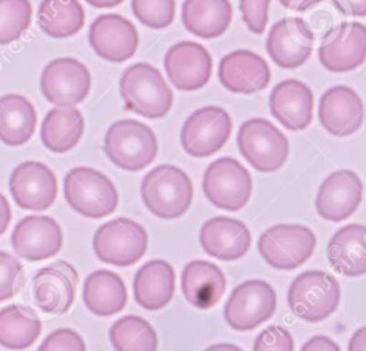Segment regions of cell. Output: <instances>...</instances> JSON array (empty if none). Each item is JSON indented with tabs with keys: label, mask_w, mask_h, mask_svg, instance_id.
<instances>
[{
	"label": "cell",
	"mask_w": 366,
	"mask_h": 351,
	"mask_svg": "<svg viewBox=\"0 0 366 351\" xmlns=\"http://www.w3.org/2000/svg\"><path fill=\"white\" fill-rule=\"evenodd\" d=\"M119 90L126 110L146 118L164 117L173 104V93L162 73L147 63L127 67L120 77Z\"/></svg>",
	"instance_id": "1"
},
{
	"label": "cell",
	"mask_w": 366,
	"mask_h": 351,
	"mask_svg": "<svg viewBox=\"0 0 366 351\" xmlns=\"http://www.w3.org/2000/svg\"><path fill=\"white\" fill-rule=\"evenodd\" d=\"M140 194L153 215L172 220L182 217L189 210L193 200V184L182 168L162 164L143 177Z\"/></svg>",
	"instance_id": "2"
},
{
	"label": "cell",
	"mask_w": 366,
	"mask_h": 351,
	"mask_svg": "<svg viewBox=\"0 0 366 351\" xmlns=\"http://www.w3.org/2000/svg\"><path fill=\"white\" fill-rule=\"evenodd\" d=\"M103 148L107 158L119 168L139 171L156 158L159 144L149 126L127 118L117 120L107 128Z\"/></svg>",
	"instance_id": "3"
},
{
	"label": "cell",
	"mask_w": 366,
	"mask_h": 351,
	"mask_svg": "<svg viewBox=\"0 0 366 351\" xmlns=\"http://www.w3.org/2000/svg\"><path fill=\"white\" fill-rule=\"evenodd\" d=\"M63 191L67 204L89 218L112 214L119 203V194L112 180L92 167L71 168L64 177Z\"/></svg>",
	"instance_id": "4"
},
{
	"label": "cell",
	"mask_w": 366,
	"mask_h": 351,
	"mask_svg": "<svg viewBox=\"0 0 366 351\" xmlns=\"http://www.w3.org/2000/svg\"><path fill=\"white\" fill-rule=\"evenodd\" d=\"M340 302L337 280L325 271L309 270L299 274L287 291L292 312L307 322H320L332 315Z\"/></svg>",
	"instance_id": "5"
},
{
	"label": "cell",
	"mask_w": 366,
	"mask_h": 351,
	"mask_svg": "<svg viewBox=\"0 0 366 351\" xmlns=\"http://www.w3.org/2000/svg\"><path fill=\"white\" fill-rule=\"evenodd\" d=\"M237 147L244 160L262 173L279 170L289 156L286 136L274 124L260 117L249 118L240 126Z\"/></svg>",
	"instance_id": "6"
},
{
	"label": "cell",
	"mask_w": 366,
	"mask_h": 351,
	"mask_svg": "<svg viewBox=\"0 0 366 351\" xmlns=\"http://www.w3.org/2000/svg\"><path fill=\"white\" fill-rule=\"evenodd\" d=\"M149 237L142 224L119 217L100 225L93 237L96 257L112 265L126 267L137 263L147 250Z\"/></svg>",
	"instance_id": "7"
},
{
	"label": "cell",
	"mask_w": 366,
	"mask_h": 351,
	"mask_svg": "<svg viewBox=\"0 0 366 351\" xmlns=\"http://www.w3.org/2000/svg\"><path fill=\"white\" fill-rule=\"evenodd\" d=\"M316 247L315 233L302 224H277L259 237L262 258L276 270H295L306 263Z\"/></svg>",
	"instance_id": "8"
},
{
	"label": "cell",
	"mask_w": 366,
	"mask_h": 351,
	"mask_svg": "<svg viewBox=\"0 0 366 351\" xmlns=\"http://www.w3.org/2000/svg\"><path fill=\"white\" fill-rule=\"evenodd\" d=\"M79 277L76 268L67 261L59 260L40 268L30 280L26 298L40 311L60 315L70 310Z\"/></svg>",
	"instance_id": "9"
},
{
	"label": "cell",
	"mask_w": 366,
	"mask_h": 351,
	"mask_svg": "<svg viewBox=\"0 0 366 351\" xmlns=\"http://www.w3.org/2000/svg\"><path fill=\"white\" fill-rule=\"evenodd\" d=\"M203 193L217 208L237 211L252 195V177L236 158L222 157L209 164L203 176Z\"/></svg>",
	"instance_id": "10"
},
{
	"label": "cell",
	"mask_w": 366,
	"mask_h": 351,
	"mask_svg": "<svg viewBox=\"0 0 366 351\" xmlns=\"http://www.w3.org/2000/svg\"><path fill=\"white\" fill-rule=\"evenodd\" d=\"M274 288L263 280H247L237 285L224 304V320L236 331H250L276 311Z\"/></svg>",
	"instance_id": "11"
},
{
	"label": "cell",
	"mask_w": 366,
	"mask_h": 351,
	"mask_svg": "<svg viewBox=\"0 0 366 351\" xmlns=\"http://www.w3.org/2000/svg\"><path fill=\"white\" fill-rule=\"evenodd\" d=\"M232 118L217 106H206L194 110L183 123L180 143L183 150L197 158L217 153L229 140Z\"/></svg>",
	"instance_id": "12"
},
{
	"label": "cell",
	"mask_w": 366,
	"mask_h": 351,
	"mask_svg": "<svg viewBox=\"0 0 366 351\" xmlns=\"http://www.w3.org/2000/svg\"><path fill=\"white\" fill-rule=\"evenodd\" d=\"M90 87L89 68L73 57L51 60L40 76V90L44 98L57 107H73L81 103Z\"/></svg>",
	"instance_id": "13"
},
{
	"label": "cell",
	"mask_w": 366,
	"mask_h": 351,
	"mask_svg": "<svg viewBox=\"0 0 366 351\" xmlns=\"http://www.w3.org/2000/svg\"><path fill=\"white\" fill-rule=\"evenodd\" d=\"M320 64L333 73L357 68L366 58V27L359 21H345L330 29L320 41Z\"/></svg>",
	"instance_id": "14"
},
{
	"label": "cell",
	"mask_w": 366,
	"mask_h": 351,
	"mask_svg": "<svg viewBox=\"0 0 366 351\" xmlns=\"http://www.w3.org/2000/svg\"><path fill=\"white\" fill-rule=\"evenodd\" d=\"M89 43L103 60L123 63L132 58L139 47L134 24L126 17L109 13L97 16L89 30Z\"/></svg>",
	"instance_id": "15"
},
{
	"label": "cell",
	"mask_w": 366,
	"mask_h": 351,
	"mask_svg": "<svg viewBox=\"0 0 366 351\" xmlns=\"http://www.w3.org/2000/svg\"><path fill=\"white\" fill-rule=\"evenodd\" d=\"M9 190L13 200L24 210H46L57 197L54 173L40 161H24L10 174Z\"/></svg>",
	"instance_id": "16"
},
{
	"label": "cell",
	"mask_w": 366,
	"mask_h": 351,
	"mask_svg": "<svg viewBox=\"0 0 366 351\" xmlns=\"http://www.w3.org/2000/svg\"><path fill=\"white\" fill-rule=\"evenodd\" d=\"M313 41V31L303 19L286 17L272 26L266 50L279 67L296 68L310 57Z\"/></svg>",
	"instance_id": "17"
},
{
	"label": "cell",
	"mask_w": 366,
	"mask_h": 351,
	"mask_svg": "<svg viewBox=\"0 0 366 351\" xmlns=\"http://www.w3.org/2000/svg\"><path fill=\"white\" fill-rule=\"evenodd\" d=\"M362 180L352 170H336L320 184L315 205L317 214L327 221L349 218L362 201Z\"/></svg>",
	"instance_id": "18"
},
{
	"label": "cell",
	"mask_w": 366,
	"mask_h": 351,
	"mask_svg": "<svg viewBox=\"0 0 366 351\" xmlns=\"http://www.w3.org/2000/svg\"><path fill=\"white\" fill-rule=\"evenodd\" d=\"M10 241L21 258L40 261L60 251L63 231L57 221L49 215H27L16 224Z\"/></svg>",
	"instance_id": "19"
},
{
	"label": "cell",
	"mask_w": 366,
	"mask_h": 351,
	"mask_svg": "<svg viewBox=\"0 0 366 351\" xmlns=\"http://www.w3.org/2000/svg\"><path fill=\"white\" fill-rule=\"evenodd\" d=\"M164 70L170 83L184 91L199 90L212 74V56L199 43L179 41L164 56Z\"/></svg>",
	"instance_id": "20"
},
{
	"label": "cell",
	"mask_w": 366,
	"mask_h": 351,
	"mask_svg": "<svg viewBox=\"0 0 366 351\" xmlns=\"http://www.w3.org/2000/svg\"><path fill=\"white\" fill-rule=\"evenodd\" d=\"M319 121L322 127L336 137H347L356 133L363 123V101L347 86L327 88L319 101Z\"/></svg>",
	"instance_id": "21"
},
{
	"label": "cell",
	"mask_w": 366,
	"mask_h": 351,
	"mask_svg": "<svg viewBox=\"0 0 366 351\" xmlns=\"http://www.w3.org/2000/svg\"><path fill=\"white\" fill-rule=\"evenodd\" d=\"M199 240L206 254L222 261L242 258L252 244L247 225L240 220L224 215L209 218L200 228Z\"/></svg>",
	"instance_id": "22"
},
{
	"label": "cell",
	"mask_w": 366,
	"mask_h": 351,
	"mask_svg": "<svg viewBox=\"0 0 366 351\" xmlns=\"http://www.w3.org/2000/svg\"><path fill=\"white\" fill-rule=\"evenodd\" d=\"M219 81L237 94H253L270 81V68L259 54L250 50H234L219 63Z\"/></svg>",
	"instance_id": "23"
},
{
	"label": "cell",
	"mask_w": 366,
	"mask_h": 351,
	"mask_svg": "<svg viewBox=\"0 0 366 351\" xmlns=\"http://www.w3.org/2000/svg\"><path fill=\"white\" fill-rule=\"evenodd\" d=\"M270 114L287 130H305L313 117V93L300 80L277 83L269 96Z\"/></svg>",
	"instance_id": "24"
},
{
	"label": "cell",
	"mask_w": 366,
	"mask_h": 351,
	"mask_svg": "<svg viewBox=\"0 0 366 351\" xmlns=\"http://www.w3.org/2000/svg\"><path fill=\"white\" fill-rule=\"evenodd\" d=\"M176 274L164 260H150L136 273L133 280L134 301L144 310L164 308L174 295Z\"/></svg>",
	"instance_id": "25"
},
{
	"label": "cell",
	"mask_w": 366,
	"mask_h": 351,
	"mask_svg": "<svg viewBox=\"0 0 366 351\" xmlns=\"http://www.w3.org/2000/svg\"><path fill=\"white\" fill-rule=\"evenodd\" d=\"M366 228L363 224H347L339 228L327 243L330 267L345 277H360L366 273Z\"/></svg>",
	"instance_id": "26"
},
{
	"label": "cell",
	"mask_w": 366,
	"mask_h": 351,
	"mask_svg": "<svg viewBox=\"0 0 366 351\" xmlns=\"http://www.w3.org/2000/svg\"><path fill=\"white\" fill-rule=\"evenodd\" d=\"M226 290L223 271L213 263L193 260L182 273V292L184 298L199 310L212 308L219 302Z\"/></svg>",
	"instance_id": "27"
},
{
	"label": "cell",
	"mask_w": 366,
	"mask_h": 351,
	"mask_svg": "<svg viewBox=\"0 0 366 351\" xmlns=\"http://www.w3.org/2000/svg\"><path fill=\"white\" fill-rule=\"evenodd\" d=\"M83 301L99 317L120 312L127 304V290L120 275L110 270H96L83 284Z\"/></svg>",
	"instance_id": "28"
},
{
	"label": "cell",
	"mask_w": 366,
	"mask_h": 351,
	"mask_svg": "<svg viewBox=\"0 0 366 351\" xmlns=\"http://www.w3.org/2000/svg\"><path fill=\"white\" fill-rule=\"evenodd\" d=\"M182 21L186 30L200 39L222 36L232 21L229 0H184Z\"/></svg>",
	"instance_id": "29"
},
{
	"label": "cell",
	"mask_w": 366,
	"mask_h": 351,
	"mask_svg": "<svg viewBox=\"0 0 366 351\" xmlns=\"http://www.w3.org/2000/svg\"><path fill=\"white\" fill-rule=\"evenodd\" d=\"M84 131V118L76 107H54L43 118L40 138L53 153H66L76 147Z\"/></svg>",
	"instance_id": "30"
},
{
	"label": "cell",
	"mask_w": 366,
	"mask_h": 351,
	"mask_svg": "<svg viewBox=\"0 0 366 351\" xmlns=\"http://www.w3.org/2000/svg\"><path fill=\"white\" fill-rule=\"evenodd\" d=\"M36 121V110L24 96L10 93L0 97V141L11 147L27 143Z\"/></svg>",
	"instance_id": "31"
},
{
	"label": "cell",
	"mask_w": 366,
	"mask_h": 351,
	"mask_svg": "<svg viewBox=\"0 0 366 351\" xmlns=\"http://www.w3.org/2000/svg\"><path fill=\"white\" fill-rule=\"evenodd\" d=\"M40 332L41 321L31 308L10 304L0 310V345L9 350H26Z\"/></svg>",
	"instance_id": "32"
},
{
	"label": "cell",
	"mask_w": 366,
	"mask_h": 351,
	"mask_svg": "<svg viewBox=\"0 0 366 351\" xmlns=\"http://www.w3.org/2000/svg\"><path fill=\"white\" fill-rule=\"evenodd\" d=\"M37 24L53 39H67L83 29L84 10L79 0H41Z\"/></svg>",
	"instance_id": "33"
},
{
	"label": "cell",
	"mask_w": 366,
	"mask_h": 351,
	"mask_svg": "<svg viewBox=\"0 0 366 351\" xmlns=\"http://www.w3.org/2000/svg\"><path fill=\"white\" fill-rule=\"evenodd\" d=\"M109 338L116 351H157L159 340L152 324L139 315H124L110 327Z\"/></svg>",
	"instance_id": "34"
},
{
	"label": "cell",
	"mask_w": 366,
	"mask_h": 351,
	"mask_svg": "<svg viewBox=\"0 0 366 351\" xmlns=\"http://www.w3.org/2000/svg\"><path fill=\"white\" fill-rule=\"evenodd\" d=\"M31 21L29 0H0V44L20 39Z\"/></svg>",
	"instance_id": "35"
},
{
	"label": "cell",
	"mask_w": 366,
	"mask_h": 351,
	"mask_svg": "<svg viewBox=\"0 0 366 351\" xmlns=\"http://www.w3.org/2000/svg\"><path fill=\"white\" fill-rule=\"evenodd\" d=\"M136 19L146 27L160 30L172 24L176 14L174 0H132Z\"/></svg>",
	"instance_id": "36"
},
{
	"label": "cell",
	"mask_w": 366,
	"mask_h": 351,
	"mask_svg": "<svg viewBox=\"0 0 366 351\" xmlns=\"http://www.w3.org/2000/svg\"><path fill=\"white\" fill-rule=\"evenodd\" d=\"M23 283V265L11 254L0 250V302L14 297Z\"/></svg>",
	"instance_id": "37"
},
{
	"label": "cell",
	"mask_w": 366,
	"mask_h": 351,
	"mask_svg": "<svg viewBox=\"0 0 366 351\" xmlns=\"http://www.w3.org/2000/svg\"><path fill=\"white\" fill-rule=\"evenodd\" d=\"M293 337L282 325H269L254 340L253 351H293Z\"/></svg>",
	"instance_id": "38"
},
{
	"label": "cell",
	"mask_w": 366,
	"mask_h": 351,
	"mask_svg": "<svg viewBox=\"0 0 366 351\" xmlns=\"http://www.w3.org/2000/svg\"><path fill=\"white\" fill-rule=\"evenodd\" d=\"M37 351H86V344L74 330L57 328L44 338Z\"/></svg>",
	"instance_id": "39"
},
{
	"label": "cell",
	"mask_w": 366,
	"mask_h": 351,
	"mask_svg": "<svg viewBox=\"0 0 366 351\" xmlns=\"http://www.w3.org/2000/svg\"><path fill=\"white\" fill-rule=\"evenodd\" d=\"M242 19L254 34H262L267 24L270 0H239Z\"/></svg>",
	"instance_id": "40"
},
{
	"label": "cell",
	"mask_w": 366,
	"mask_h": 351,
	"mask_svg": "<svg viewBox=\"0 0 366 351\" xmlns=\"http://www.w3.org/2000/svg\"><path fill=\"white\" fill-rule=\"evenodd\" d=\"M332 3L345 16L363 17L366 14V0H332Z\"/></svg>",
	"instance_id": "41"
},
{
	"label": "cell",
	"mask_w": 366,
	"mask_h": 351,
	"mask_svg": "<svg viewBox=\"0 0 366 351\" xmlns=\"http://www.w3.org/2000/svg\"><path fill=\"white\" fill-rule=\"evenodd\" d=\"M300 351H340V347L326 335H315L303 344Z\"/></svg>",
	"instance_id": "42"
},
{
	"label": "cell",
	"mask_w": 366,
	"mask_h": 351,
	"mask_svg": "<svg viewBox=\"0 0 366 351\" xmlns=\"http://www.w3.org/2000/svg\"><path fill=\"white\" fill-rule=\"evenodd\" d=\"M10 218H11V210H10L9 201L0 193V235L4 234V231L7 230V227L10 224Z\"/></svg>",
	"instance_id": "43"
},
{
	"label": "cell",
	"mask_w": 366,
	"mask_h": 351,
	"mask_svg": "<svg viewBox=\"0 0 366 351\" xmlns=\"http://www.w3.org/2000/svg\"><path fill=\"white\" fill-rule=\"evenodd\" d=\"M349 351H366V327H360L349 341Z\"/></svg>",
	"instance_id": "44"
},
{
	"label": "cell",
	"mask_w": 366,
	"mask_h": 351,
	"mask_svg": "<svg viewBox=\"0 0 366 351\" xmlns=\"http://www.w3.org/2000/svg\"><path fill=\"white\" fill-rule=\"evenodd\" d=\"M282 6H285L286 9L290 10H296V11H305L309 7L320 3L322 0H279Z\"/></svg>",
	"instance_id": "45"
},
{
	"label": "cell",
	"mask_w": 366,
	"mask_h": 351,
	"mask_svg": "<svg viewBox=\"0 0 366 351\" xmlns=\"http://www.w3.org/2000/svg\"><path fill=\"white\" fill-rule=\"evenodd\" d=\"M92 7L96 9H109V7H114L119 6L120 3H123L124 0H86Z\"/></svg>",
	"instance_id": "46"
},
{
	"label": "cell",
	"mask_w": 366,
	"mask_h": 351,
	"mask_svg": "<svg viewBox=\"0 0 366 351\" xmlns=\"http://www.w3.org/2000/svg\"><path fill=\"white\" fill-rule=\"evenodd\" d=\"M204 351H243L240 347L229 342H219L207 347Z\"/></svg>",
	"instance_id": "47"
}]
</instances>
